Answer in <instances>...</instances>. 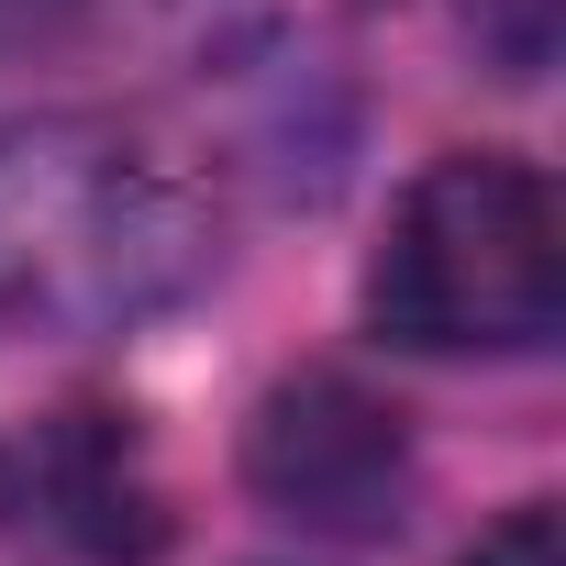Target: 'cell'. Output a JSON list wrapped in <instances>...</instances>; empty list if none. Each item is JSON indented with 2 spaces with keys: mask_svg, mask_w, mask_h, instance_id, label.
Here are the masks:
<instances>
[{
  "mask_svg": "<svg viewBox=\"0 0 566 566\" xmlns=\"http://www.w3.org/2000/svg\"><path fill=\"white\" fill-rule=\"evenodd\" d=\"M222 255L200 167L123 112L0 123V323L45 345H101L178 312Z\"/></svg>",
  "mask_w": 566,
  "mask_h": 566,
  "instance_id": "cell-1",
  "label": "cell"
},
{
  "mask_svg": "<svg viewBox=\"0 0 566 566\" xmlns=\"http://www.w3.org/2000/svg\"><path fill=\"white\" fill-rule=\"evenodd\" d=\"M367 312L411 356H533L555 334V189L522 156H444L389 211Z\"/></svg>",
  "mask_w": 566,
  "mask_h": 566,
  "instance_id": "cell-2",
  "label": "cell"
},
{
  "mask_svg": "<svg viewBox=\"0 0 566 566\" xmlns=\"http://www.w3.org/2000/svg\"><path fill=\"white\" fill-rule=\"evenodd\" d=\"M244 489L277 511V522H301V533H389L400 500H411V433L389 400H367L356 378L334 367H301V378H277L244 422Z\"/></svg>",
  "mask_w": 566,
  "mask_h": 566,
  "instance_id": "cell-3",
  "label": "cell"
},
{
  "mask_svg": "<svg viewBox=\"0 0 566 566\" xmlns=\"http://www.w3.org/2000/svg\"><path fill=\"white\" fill-rule=\"evenodd\" d=\"M0 533L12 544H56L90 566H145L167 544V478L134 433V411L67 400L0 433Z\"/></svg>",
  "mask_w": 566,
  "mask_h": 566,
  "instance_id": "cell-4",
  "label": "cell"
},
{
  "mask_svg": "<svg viewBox=\"0 0 566 566\" xmlns=\"http://www.w3.org/2000/svg\"><path fill=\"white\" fill-rule=\"evenodd\" d=\"M67 45L156 78H233L266 45V0H67Z\"/></svg>",
  "mask_w": 566,
  "mask_h": 566,
  "instance_id": "cell-5",
  "label": "cell"
},
{
  "mask_svg": "<svg viewBox=\"0 0 566 566\" xmlns=\"http://www.w3.org/2000/svg\"><path fill=\"white\" fill-rule=\"evenodd\" d=\"M467 566H566V555H555V511H544V500L500 511V522L478 533V555H467Z\"/></svg>",
  "mask_w": 566,
  "mask_h": 566,
  "instance_id": "cell-6",
  "label": "cell"
},
{
  "mask_svg": "<svg viewBox=\"0 0 566 566\" xmlns=\"http://www.w3.org/2000/svg\"><path fill=\"white\" fill-rule=\"evenodd\" d=\"M67 45V0H0V56H34Z\"/></svg>",
  "mask_w": 566,
  "mask_h": 566,
  "instance_id": "cell-7",
  "label": "cell"
}]
</instances>
